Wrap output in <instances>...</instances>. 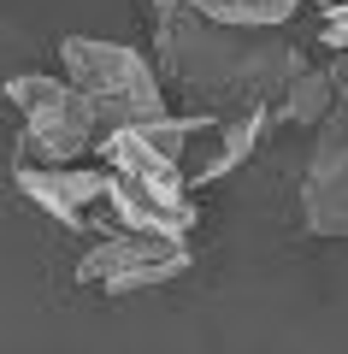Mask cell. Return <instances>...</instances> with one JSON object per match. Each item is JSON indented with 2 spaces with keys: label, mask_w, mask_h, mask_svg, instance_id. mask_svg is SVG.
<instances>
[{
  "label": "cell",
  "mask_w": 348,
  "mask_h": 354,
  "mask_svg": "<svg viewBox=\"0 0 348 354\" xmlns=\"http://www.w3.org/2000/svg\"><path fill=\"white\" fill-rule=\"evenodd\" d=\"M189 6L230 30H289L295 18H307V0H189Z\"/></svg>",
  "instance_id": "8"
},
{
  "label": "cell",
  "mask_w": 348,
  "mask_h": 354,
  "mask_svg": "<svg viewBox=\"0 0 348 354\" xmlns=\"http://www.w3.org/2000/svg\"><path fill=\"white\" fill-rule=\"evenodd\" d=\"M59 77H71L89 95L107 130L118 124H148L172 113V88H165L154 53L125 48V41H95V36H65L59 41Z\"/></svg>",
  "instance_id": "3"
},
{
  "label": "cell",
  "mask_w": 348,
  "mask_h": 354,
  "mask_svg": "<svg viewBox=\"0 0 348 354\" xmlns=\"http://www.w3.org/2000/svg\"><path fill=\"white\" fill-rule=\"evenodd\" d=\"M301 218L313 236H348V101L319 124V142L301 171Z\"/></svg>",
  "instance_id": "6"
},
{
  "label": "cell",
  "mask_w": 348,
  "mask_h": 354,
  "mask_svg": "<svg viewBox=\"0 0 348 354\" xmlns=\"http://www.w3.org/2000/svg\"><path fill=\"white\" fill-rule=\"evenodd\" d=\"M12 183L36 213L77 236L118 230V171L107 160H65V165H12Z\"/></svg>",
  "instance_id": "4"
},
{
  "label": "cell",
  "mask_w": 348,
  "mask_h": 354,
  "mask_svg": "<svg viewBox=\"0 0 348 354\" xmlns=\"http://www.w3.org/2000/svg\"><path fill=\"white\" fill-rule=\"evenodd\" d=\"M0 101L18 124V160L12 165H65L89 160L107 136V118L89 106V95L59 71H18L0 83Z\"/></svg>",
  "instance_id": "2"
},
{
  "label": "cell",
  "mask_w": 348,
  "mask_h": 354,
  "mask_svg": "<svg viewBox=\"0 0 348 354\" xmlns=\"http://www.w3.org/2000/svg\"><path fill=\"white\" fill-rule=\"evenodd\" d=\"M336 101H342L336 71H324V65H301V71L277 88L272 113L284 118V124H324V118L336 113Z\"/></svg>",
  "instance_id": "7"
},
{
  "label": "cell",
  "mask_w": 348,
  "mask_h": 354,
  "mask_svg": "<svg viewBox=\"0 0 348 354\" xmlns=\"http://www.w3.org/2000/svg\"><path fill=\"white\" fill-rule=\"evenodd\" d=\"M183 272H189V236H165V230H107V236H89L83 260H77V283L100 295L160 290Z\"/></svg>",
  "instance_id": "5"
},
{
  "label": "cell",
  "mask_w": 348,
  "mask_h": 354,
  "mask_svg": "<svg viewBox=\"0 0 348 354\" xmlns=\"http://www.w3.org/2000/svg\"><path fill=\"white\" fill-rule=\"evenodd\" d=\"M148 18H154V65H160L165 88H177L195 113L272 106L277 88L307 65L284 30L212 24L189 0H148Z\"/></svg>",
  "instance_id": "1"
}]
</instances>
